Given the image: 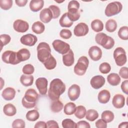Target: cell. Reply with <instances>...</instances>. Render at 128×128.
<instances>
[{"instance_id": "obj_1", "label": "cell", "mask_w": 128, "mask_h": 128, "mask_svg": "<svg viewBox=\"0 0 128 128\" xmlns=\"http://www.w3.org/2000/svg\"><path fill=\"white\" fill-rule=\"evenodd\" d=\"M66 88L65 84L60 79L54 78L50 83L48 96L52 100H59L60 96L65 92Z\"/></svg>"}, {"instance_id": "obj_2", "label": "cell", "mask_w": 128, "mask_h": 128, "mask_svg": "<svg viewBox=\"0 0 128 128\" xmlns=\"http://www.w3.org/2000/svg\"><path fill=\"white\" fill-rule=\"evenodd\" d=\"M38 98V94L35 90L30 88L26 90L22 98V103L25 108H31L35 106Z\"/></svg>"}, {"instance_id": "obj_3", "label": "cell", "mask_w": 128, "mask_h": 128, "mask_svg": "<svg viewBox=\"0 0 128 128\" xmlns=\"http://www.w3.org/2000/svg\"><path fill=\"white\" fill-rule=\"evenodd\" d=\"M36 50L38 58L42 63L46 61L52 55L50 48L46 42H40L36 48Z\"/></svg>"}, {"instance_id": "obj_4", "label": "cell", "mask_w": 128, "mask_h": 128, "mask_svg": "<svg viewBox=\"0 0 128 128\" xmlns=\"http://www.w3.org/2000/svg\"><path fill=\"white\" fill-rule=\"evenodd\" d=\"M96 42L106 50L111 49L114 45V40L112 37L103 32L97 34L95 36Z\"/></svg>"}, {"instance_id": "obj_5", "label": "cell", "mask_w": 128, "mask_h": 128, "mask_svg": "<svg viewBox=\"0 0 128 128\" xmlns=\"http://www.w3.org/2000/svg\"><path fill=\"white\" fill-rule=\"evenodd\" d=\"M89 60L86 56H82L80 57L74 67V72L78 76L84 75L88 68Z\"/></svg>"}, {"instance_id": "obj_6", "label": "cell", "mask_w": 128, "mask_h": 128, "mask_svg": "<svg viewBox=\"0 0 128 128\" xmlns=\"http://www.w3.org/2000/svg\"><path fill=\"white\" fill-rule=\"evenodd\" d=\"M122 9V4L119 2H114L108 4L104 10L107 16H112L119 14Z\"/></svg>"}, {"instance_id": "obj_7", "label": "cell", "mask_w": 128, "mask_h": 128, "mask_svg": "<svg viewBox=\"0 0 128 128\" xmlns=\"http://www.w3.org/2000/svg\"><path fill=\"white\" fill-rule=\"evenodd\" d=\"M114 58L118 66H122L126 62L127 58L125 50L122 47H118L114 52Z\"/></svg>"}, {"instance_id": "obj_8", "label": "cell", "mask_w": 128, "mask_h": 128, "mask_svg": "<svg viewBox=\"0 0 128 128\" xmlns=\"http://www.w3.org/2000/svg\"><path fill=\"white\" fill-rule=\"evenodd\" d=\"M2 61L6 64H17L20 62L17 56V52L12 50H6L2 56Z\"/></svg>"}, {"instance_id": "obj_9", "label": "cell", "mask_w": 128, "mask_h": 128, "mask_svg": "<svg viewBox=\"0 0 128 128\" xmlns=\"http://www.w3.org/2000/svg\"><path fill=\"white\" fill-rule=\"evenodd\" d=\"M52 44L56 52L63 55L66 54L70 50V46L68 43L60 40H54Z\"/></svg>"}, {"instance_id": "obj_10", "label": "cell", "mask_w": 128, "mask_h": 128, "mask_svg": "<svg viewBox=\"0 0 128 128\" xmlns=\"http://www.w3.org/2000/svg\"><path fill=\"white\" fill-rule=\"evenodd\" d=\"M48 80L45 78H39L36 81V85L41 95L45 96L48 91Z\"/></svg>"}, {"instance_id": "obj_11", "label": "cell", "mask_w": 128, "mask_h": 128, "mask_svg": "<svg viewBox=\"0 0 128 128\" xmlns=\"http://www.w3.org/2000/svg\"><path fill=\"white\" fill-rule=\"evenodd\" d=\"M88 26L86 24L80 22L74 27V33L76 36H83L88 34Z\"/></svg>"}, {"instance_id": "obj_12", "label": "cell", "mask_w": 128, "mask_h": 128, "mask_svg": "<svg viewBox=\"0 0 128 128\" xmlns=\"http://www.w3.org/2000/svg\"><path fill=\"white\" fill-rule=\"evenodd\" d=\"M13 28L16 32L23 33L28 30L29 24L26 21L22 20H16L14 22Z\"/></svg>"}, {"instance_id": "obj_13", "label": "cell", "mask_w": 128, "mask_h": 128, "mask_svg": "<svg viewBox=\"0 0 128 128\" xmlns=\"http://www.w3.org/2000/svg\"><path fill=\"white\" fill-rule=\"evenodd\" d=\"M20 42L27 46H34L38 41L37 37L32 34H28L22 36L20 39Z\"/></svg>"}, {"instance_id": "obj_14", "label": "cell", "mask_w": 128, "mask_h": 128, "mask_svg": "<svg viewBox=\"0 0 128 128\" xmlns=\"http://www.w3.org/2000/svg\"><path fill=\"white\" fill-rule=\"evenodd\" d=\"M80 94V88L79 86L76 84L72 85L68 88V94L69 98L72 100L74 101L77 100Z\"/></svg>"}, {"instance_id": "obj_15", "label": "cell", "mask_w": 128, "mask_h": 128, "mask_svg": "<svg viewBox=\"0 0 128 128\" xmlns=\"http://www.w3.org/2000/svg\"><path fill=\"white\" fill-rule=\"evenodd\" d=\"M88 55L90 58L94 61L100 60L102 56V50L98 46H91L88 50Z\"/></svg>"}, {"instance_id": "obj_16", "label": "cell", "mask_w": 128, "mask_h": 128, "mask_svg": "<svg viewBox=\"0 0 128 128\" xmlns=\"http://www.w3.org/2000/svg\"><path fill=\"white\" fill-rule=\"evenodd\" d=\"M105 82V78L104 76L100 75H97L92 78L90 84L94 88L99 89L104 84Z\"/></svg>"}, {"instance_id": "obj_17", "label": "cell", "mask_w": 128, "mask_h": 128, "mask_svg": "<svg viewBox=\"0 0 128 128\" xmlns=\"http://www.w3.org/2000/svg\"><path fill=\"white\" fill-rule=\"evenodd\" d=\"M40 20L44 23L49 22L53 18L52 14L49 8L43 9L40 14Z\"/></svg>"}, {"instance_id": "obj_18", "label": "cell", "mask_w": 128, "mask_h": 128, "mask_svg": "<svg viewBox=\"0 0 128 128\" xmlns=\"http://www.w3.org/2000/svg\"><path fill=\"white\" fill-rule=\"evenodd\" d=\"M112 104L116 108H123L125 104V98L122 94H116L114 96Z\"/></svg>"}, {"instance_id": "obj_19", "label": "cell", "mask_w": 128, "mask_h": 128, "mask_svg": "<svg viewBox=\"0 0 128 128\" xmlns=\"http://www.w3.org/2000/svg\"><path fill=\"white\" fill-rule=\"evenodd\" d=\"M62 62L64 64L67 66H70L74 64V54L72 50L62 56Z\"/></svg>"}, {"instance_id": "obj_20", "label": "cell", "mask_w": 128, "mask_h": 128, "mask_svg": "<svg viewBox=\"0 0 128 128\" xmlns=\"http://www.w3.org/2000/svg\"><path fill=\"white\" fill-rule=\"evenodd\" d=\"M16 92V90L14 88L8 87L3 90L2 96L4 100H10L14 98Z\"/></svg>"}, {"instance_id": "obj_21", "label": "cell", "mask_w": 128, "mask_h": 128, "mask_svg": "<svg viewBox=\"0 0 128 128\" xmlns=\"http://www.w3.org/2000/svg\"><path fill=\"white\" fill-rule=\"evenodd\" d=\"M110 94L108 90H103L100 91L98 94V102L101 104H106L110 100Z\"/></svg>"}, {"instance_id": "obj_22", "label": "cell", "mask_w": 128, "mask_h": 128, "mask_svg": "<svg viewBox=\"0 0 128 128\" xmlns=\"http://www.w3.org/2000/svg\"><path fill=\"white\" fill-rule=\"evenodd\" d=\"M44 1L42 0H32L30 3V8L33 12L40 10L43 7Z\"/></svg>"}, {"instance_id": "obj_23", "label": "cell", "mask_w": 128, "mask_h": 128, "mask_svg": "<svg viewBox=\"0 0 128 128\" xmlns=\"http://www.w3.org/2000/svg\"><path fill=\"white\" fill-rule=\"evenodd\" d=\"M107 80L110 85L116 86L120 84L121 79L118 74L116 73H111L107 76Z\"/></svg>"}, {"instance_id": "obj_24", "label": "cell", "mask_w": 128, "mask_h": 128, "mask_svg": "<svg viewBox=\"0 0 128 128\" xmlns=\"http://www.w3.org/2000/svg\"><path fill=\"white\" fill-rule=\"evenodd\" d=\"M4 114L8 116H12L16 113V109L14 105L12 104H7L4 106L3 108Z\"/></svg>"}, {"instance_id": "obj_25", "label": "cell", "mask_w": 128, "mask_h": 128, "mask_svg": "<svg viewBox=\"0 0 128 128\" xmlns=\"http://www.w3.org/2000/svg\"><path fill=\"white\" fill-rule=\"evenodd\" d=\"M30 56V51L26 48H22L17 52L18 59L21 62H24L29 59Z\"/></svg>"}, {"instance_id": "obj_26", "label": "cell", "mask_w": 128, "mask_h": 128, "mask_svg": "<svg viewBox=\"0 0 128 128\" xmlns=\"http://www.w3.org/2000/svg\"><path fill=\"white\" fill-rule=\"evenodd\" d=\"M34 80V78L32 76L25 74H22L20 78V81L21 84L25 86H32L33 84Z\"/></svg>"}, {"instance_id": "obj_27", "label": "cell", "mask_w": 128, "mask_h": 128, "mask_svg": "<svg viewBox=\"0 0 128 128\" xmlns=\"http://www.w3.org/2000/svg\"><path fill=\"white\" fill-rule=\"evenodd\" d=\"M60 26L64 28H70L73 24V22H72L68 18L67 12L64 14L59 20Z\"/></svg>"}, {"instance_id": "obj_28", "label": "cell", "mask_w": 128, "mask_h": 128, "mask_svg": "<svg viewBox=\"0 0 128 128\" xmlns=\"http://www.w3.org/2000/svg\"><path fill=\"white\" fill-rule=\"evenodd\" d=\"M32 30L34 33L36 34H40L44 32L45 30V26L44 24H43L42 22L37 21L32 24Z\"/></svg>"}, {"instance_id": "obj_29", "label": "cell", "mask_w": 128, "mask_h": 128, "mask_svg": "<svg viewBox=\"0 0 128 128\" xmlns=\"http://www.w3.org/2000/svg\"><path fill=\"white\" fill-rule=\"evenodd\" d=\"M91 28L96 32H100L104 29L103 22L98 19H96L91 22Z\"/></svg>"}, {"instance_id": "obj_30", "label": "cell", "mask_w": 128, "mask_h": 128, "mask_svg": "<svg viewBox=\"0 0 128 128\" xmlns=\"http://www.w3.org/2000/svg\"><path fill=\"white\" fill-rule=\"evenodd\" d=\"M64 108V104L59 100H53L50 104V110L54 112H58Z\"/></svg>"}, {"instance_id": "obj_31", "label": "cell", "mask_w": 128, "mask_h": 128, "mask_svg": "<svg viewBox=\"0 0 128 128\" xmlns=\"http://www.w3.org/2000/svg\"><path fill=\"white\" fill-rule=\"evenodd\" d=\"M76 110V105L74 102H69L64 105V112L66 115H72L75 112Z\"/></svg>"}, {"instance_id": "obj_32", "label": "cell", "mask_w": 128, "mask_h": 128, "mask_svg": "<svg viewBox=\"0 0 128 128\" xmlns=\"http://www.w3.org/2000/svg\"><path fill=\"white\" fill-rule=\"evenodd\" d=\"M67 15L68 18L72 22L78 20L80 18V12L78 10L76 9L68 10Z\"/></svg>"}, {"instance_id": "obj_33", "label": "cell", "mask_w": 128, "mask_h": 128, "mask_svg": "<svg viewBox=\"0 0 128 128\" xmlns=\"http://www.w3.org/2000/svg\"><path fill=\"white\" fill-rule=\"evenodd\" d=\"M42 64L47 70H51L56 68V61L55 58L52 54Z\"/></svg>"}, {"instance_id": "obj_34", "label": "cell", "mask_w": 128, "mask_h": 128, "mask_svg": "<svg viewBox=\"0 0 128 128\" xmlns=\"http://www.w3.org/2000/svg\"><path fill=\"white\" fill-rule=\"evenodd\" d=\"M105 28L108 32H114L117 28V23L114 20L110 19L106 22Z\"/></svg>"}, {"instance_id": "obj_35", "label": "cell", "mask_w": 128, "mask_h": 128, "mask_svg": "<svg viewBox=\"0 0 128 128\" xmlns=\"http://www.w3.org/2000/svg\"><path fill=\"white\" fill-rule=\"evenodd\" d=\"M40 117V114L36 110H32L28 111L26 114V119L30 122H34Z\"/></svg>"}, {"instance_id": "obj_36", "label": "cell", "mask_w": 128, "mask_h": 128, "mask_svg": "<svg viewBox=\"0 0 128 128\" xmlns=\"http://www.w3.org/2000/svg\"><path fill=\"white\" fill-rule=\"evenodd\" d=\"M101 118L106 123L110 122L114 119V114L110 110H104L102 112Z\"/></svg>"}, {"instance_id": "obj_37", "label": "cell", "mask_w": 128, "mask_h": 128, "mask_svg": "<svg viewBox=\"0 0 128 128\" xmlns=\"http://www.w3.org/2000/svg\"><path fill=\"white\" fill-rule=\"evenodd\" d=\"M86 118L89 121L92 122L96 120L98 117V112L94 109H90L86 111Z\"/></svg>"}, {"instance_id": "obj_38", "label": "cell", "mask_w": 128, "mask_h": 128, "mask_svg": "<svg viewBox=\"0 0 128 128\" xmlns=\"http://www.w3.org/2000/svg\"><path fill=\"white\" fill-rule=\"evenodd\" d=\"M86 112V110L84 106H78L76 107V111L74 114L77 118L79 119H82L85 116Z\"/></svg>"}, {"instance_id": "obj_39", "label": "cell", "mask_w": 128, "mask_h": 128, "mask_svg": "<svg viewBox=\"0 0 128 128\" xmlns=\"http://www.w3.org/2000/svg\"><path fill=\"white\" fill-rule=\"evenodd\" d=\"M118 36L120 39L127 40L128 39V27L127 26L121 27L118 31Z\"/></svg>"}, {"instance_id": "obj_40", "label": "cell", "mask_w": 128, "mask_h": 128, "mask_svg": "<svg viewBox=\"0 0 128 128\" xmlns=\"http://www.w3.org/2000/svg\"><path fill=\"white\" fill-rule=\"evenodd\" d=\"M62 126L64 128H76L77 124L70 118H66L62 121Z\"/></svg>"}, {"instance_id": "obj_41", "label": "cell", "mask_w": 128, "mask_h": 128, "mask_svg": "<svg viewBox=\"0 0 128 128\" xmlns=\"http://www.w3.org/2000/svg\"><path fill=\"white\" fill-rule=\"evenodd\" d=\"M99 70L101 73L104 74H106L110 71L111 66L108 63L104 62L100 64Z\"/></svg>"}, {"instance_id": "obj_42", "label": "cell", "mask_w": 128, "mask_h": 128, "mask_svg": "<svg viewBox=\"0 0 128 128\" xmlns=\"http://www.w3.org/2000/svg\"><path fill=\"white\" fill-rule=\"evenodd\" d=\"M12 6V0H0V8L4 10H8L11 8Z\"/></svg>"}, {"instance_id": "obj_43", "label": "cell", "mask_w": 128, "mask_h": 128, "mask_svg": "<svg viewBox=\"0 0 128 128\" xmlns=\"http://www.w3.org/2000/svg\"><path fill=\"white\" fill-rule=\"evenodd\" d=\"M22 72L25 74H32L34 71V66L31 64H26L24 65L22 68Z\"/></svg>"}, {"instance_id": "obj_44", "label": "cell", "mask_w": 128, "mask_h": 128, "mask_svg": "<svg viewBox=\"0 0 128 128\" xmlns=\"http://www.w3.org/2000/svg\"><path fill=\"white\" fill-rule=\"evenodd\" d=\"M52 11L53 16V18H57L59 17L60 14V8L55 5H51L48 8Z\"/></svg>"}, {"instance_id": "obj_45", "label": "cell", "mask_w": 128, "mask_h": 128, "mask_svg": "<svg viewBox=\"0 0 128 128\" xmlns=\"http://www.w3.org/2000/svg\"><path fill=\"white\" fill-rule=\"evenodd\" d=\"M0 40L1 41V49H2L4 46L6 45L10 42L11 38L8 34H2L0 36Z\"/></svg>"}, {"instance_id": "obj_46", "label": "cell", "mask_w": 128, "mask_h": 128, "mask_svg": "<svg viewBox=\"0 0 128 128\" xmlns=\"http://www.w3.org/2000/svg\"><path fill=\"white\" fill-rule=\"evenodd\" d=\"M26 126L24 121L22 119H16L12 123V126L13 128H24Z\"/></svg>"}, {"instance_id": "obj_47", "label": "cell", "mask_w": 128, "mask_h": 128, "mask_svg": "<svg viewBox=\"0 0 128 128\" xmlns=\"http://www.w3.org/2000/svg\"><path fill=\"white\" fill-rule=\"evenodd\" d=\"M60 36L61 38L64 39H68L71 38L72 36V32L68 29H62L60 32Z\"/></svg>"}, {"instance_id": "obj_48", "label": "cell", "mask_w": 128, "mask_h": 128, "mask_svg": "<svg viewBox=\"0 0 128 128\" xmlns=\"http://www.w3.org/2000/svg\"><path fill=\"white\" fill-rule=\"evenodd\" d=\"M80 8V3L77 0H71L68 4V9H76L78 10Z\"/></svg>"}, {"instance_id": "obj_49", "label": "cell", "mask_w": 128, "mask_h": 128, "mask_svg": "<svg viewBox=\"0 0 128 128\" xmlns=\"http://www.w3.org/2000/svg\"><path fill=\"white\" fill-rule=\"evenodd\" d=\"M128 68L126 66L122 67L119 71L120 76L124 79L128 78Z\"/></svg>"}, {"instance_id": "obj_50", "label": "cell", "mask_w": 128, "mask_h": 128, "mask_svg": "<svg viewBox=\"0 0 128 128\" xmlns=\"http://www.w3.org/2000/svg\"><path fill=\"white\" fill-rule=\"evenodd\" d=\"M96 126L97 128H106L107 127L106 122L102 119H99L96 122Z\"/></svg>"}, {"instance_id": "obj_51", "label": "cell", "mask_w": 128, "mask_h": 128, "mask_svg": "<svg viewBox=\"0 0 128 128\" xmlns=\"http://www.w3.org/2000/svg\"><path fill=\"white\" fill-rule=\"evenodd\" d=\"M46 128H58L59 126L58 122L54 120L48 121L46 122Z\"/></svg>"}, {"instance_id": "obj_52", "label": "cell", "mask_w": 128, "mask_h": 128, "mask_svg": "<svg viewBox=\"0 0 128 128\" xmlns=\"http://www.w3.org/2000/svg\"><path fill=\"white\" fill-rule=\"evenodd\" d=\"M77 124V128H90V126L88 122L84 120H80L78 122Z\"/></svg>"}, {"instance_id": "obj_53", "label": "cell", "mask_w": 128, "mask_h": 128, "mask_svg": "<svg viewBox=\"0 0 128 128\" xmlns=\"http://www.w3.org/2000/svg\"><path fill=\"white\" fill-rule=\"evenodd\" d=\"M120 87L122 92L124 93H125L126 94H128V80H125L124 81L122 82Z\"/></svg>"}, {"instance_id": "obj_54", "label": "cell", "mask_w": 128, "mask_h": 128, "mask_svg": "<svg viewBox=\"0 0 128 128\" xmlns=\"http://www.w3.org/2000/svg\"><path fill=\"white\" fill-rule=\"evenodd\" d=\"M34 128H46V124L43 121H38L34 125Z\"/></svg>"}, {"instance_id": "obj_55", "label": "cell", "mask_w": 128, "mask_h": 128, "mask_svg": "<svg viewBox=\"0 0 128 128\" xmlns=\"http://www.w3.org/2000/svg\"><path fill=\"white\" fill-rule=\"evenodd\" d=\"M28 2L27 0H16L15 2L16 4L19 6L22 7L26 5Z\"/></svg>"}, {"instance_id": "obj_56", "label": "cell", "mask_w": 128, "mask_h": 128, "mask_svg": "<svg viewBox=\"0 0 128 128\" xmlns=\"http://www.w3.org/2000/svg\"><path fill=\"white\" fill-rule=\"evenodd\" d=\"M128 124V122H124L120 123L118 126V128H126Z\"/></svg>"}]
</instances>
